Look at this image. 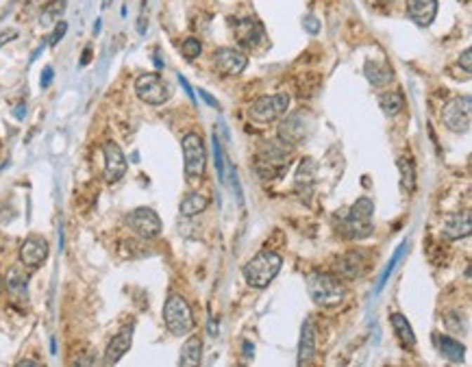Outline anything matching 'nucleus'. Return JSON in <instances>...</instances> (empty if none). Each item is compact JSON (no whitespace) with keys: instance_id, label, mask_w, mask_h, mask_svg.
Segmentation results:
<instances>
[{"instance_id":"nucleus-1","label":"nucleus","mask_w":472,"mask_h":367,"mask_svg":"<svg viewBox=\"0 0 472 367\" xmlns=\"http://www.w3.org/2000/svg\"><path fill=\"white\" fill-rule=\"evenodd\" d=\"M307 293L322 309L340 307L346 300V287L340 276L324 272H313L307 276Z\"/></svg>"},{"instance_id":"nucleus-2","label":"nucleus","mask_w":472,"mask_h":367,"mask_svg":"<svg viewBox=\"0 0 472 367\" xmlns=\"http://www.w3.org/2000/svg\"><path fill=\"white\" fill-rule=\"evenodd\" d=\"M374 202L370 198H359L350 209H346L340 218V233L346 239H366L374 233L372 224Z\"/></svg>"},{"instance_id":"nucleus-3","label":"nucleus","mask_w":472,"mask_h":367,"mask_svg":"<svg viewBox=\"0 0 472 367\" xmlns=\"http://www.w3.org/2000/svg\"><path fill=\"white\" fill-rule=\"evenodd\" d=\"M281 267H283V259L277 255V252L263 250V252L255 255L249 263L244 265L242 274H244V281H246V285H249V287L266 289L270 283L279 276Z\"/></svg>"},{"instance_id":"nucleus-4","label":"nucleus","mask_w":472,"mask_h":367,"mask_svg":"<svg viewBox=\"0 0 472 367\" xmlns=\"http://www.w3.org/2000/svg\"><path fill=\"white\" fill-rule=\"evenodd\" d=\"M164 324L174 337H185L194 331V313L183 295L170 293L164 305Z\"/></svg>"},{"instance_id":"nucleus-5","label":"nucleus","mask_w":472,"mask_h":367,"mask_svg":"<svg viewBox=\"0 0 472 367\" xmlns=\"http://www.w3.org/2000/svg\"><path fill=\"white\" fill-rule=\"evenodd\" d=\"M311 128H313V116H311V113L309 111H294V113H289L287 118L281 120V124H279V140L283 144L294 148V146H299V144H303L307 140Z\"/></svg>"},{"instance_id":"nucleus-6","label":"nucleus","mask_w":472,"mask_h":367,"mask_svg":"<svg viewBox=\"0 0 472 367\" xmlns=\"http://www.w3.org/2000/svg\"><path fill=\"white\" fill-rule=\"evenodd\" d=\"M289 94H273V96H261L257 98L251 109H249V116L251 120L259 122V124H270V122H277L279 118H283L287 109H289Z\"/></svg>"},{"instance_id":"nucleus-7","label":"nucleus","mask_w":472,"mask_h":367,"mask_svg":"<svg viewBox=\"0 0 472 367\" xmlns=\"http://www.w3.org/2000/svg\"><path fill=\"white\" fill-rule=\"evenodd\" d=\"M135 96L150 107H159L170 100V87L166 85V81L159 74H155V72L140 74L135 79Z\"/></svg>"},{"instance_id":"nucleus-8","label":"nucleus","mask_w":472,"mask_h":367,"mask_svg":"<svg viewBox=\"0 0 472 367\" xmlns=\"http://www.w3.org/2000/svg\"><path fill=\"white\" fill-rule=\"evenodd\" d=\"M442 122L451 128L453 133H470L472 124V98L470 96H457L451 102L444 105Z\"/></svg>"},{"instance_id":"nucleus-9","label":"nucleus","mask_w":472,"mask_h":367,"mask_svg":"<svg viewBox=\"0 0 472 367\" xmlns=\"http://www.w3.org/2000/svg\"><path fill=\"white\" fill-rule=\"evenodd\" d=\"M183 148V164H185V174L188 178H202L207 166V154H205V144H202L198 133H188L181 142Z\"/></svg>"},{"instance_id":"nucleus-10","label":"nucleus","mask_w":472,"mask_h":367,"mask_svg":"<svg viewBox=\"0 0 472 367\" xmlns=\"http://www.w3.org/2000/svg\"><path fill=\"white\" fill-rule=\"evenodd\" d=\"M126 224L140 239H157L162 235V220L148 206H138L126 215Z\"/></svg>"},{"instance_id":"nucleus-11","label":"nucleus","mask_w":472,"mask_h":367,"mask_svg":"<svg viewBox=\"0 0 472 367\" xmlns=\"http://www.w3.org/2000/svg\"><path fill=\"white\" fill-rule=\"evenodd\" d=\"M246 65H249V57L240 48H218L214 53V67L222 76H240Z\"/></svg>"},{"instance_id":"nucleus-12","label":"nucleus","mask_w":472,"mask_h":367,"mask_svg":"<svg viewBox=\"0 0 472 367\" xmlns=\"http://www.w3.org/2000/svg\"><path fill=\"white\" fill-rule=\"evenodd\" d=\"M48 255H51V246H48L46 239L39 237V235L29 237L25 243L20 246V263L25 265L27 269L41 267L44 263H46Z\"/></svg>"},{"instance_id":"nucleus-13","label":"nucleus","mask_w":472,"mask_h":367,"mask_svg":"<svg viewBox=\"0 0 472 367\" xmlns=\"http://www.w3.org/2000/svg\"><path fill=\"white\" fill-rule=\"evenodd\" d=\"M103 154H105V168H103L105 180L107 182H118L126 174V166H129L122 148L116 142H107L103 146Z\"/></svg>"},{"instance_id":"nucleus-14","label":"nucleus","mask_w":472,"mask_h":367,"mask_svg":"<svg viewBox=\"0 0 472 367\" xmlns=\"http://www.w3.org/2000/svg\"><path fill=\"white\" fill-rule=\"evenodd\" d=\"M233 33H235L237 44L244 46V48H257V46L266 39L263 27L259 25L257 20H253V18H242V20H237Z\"/></svg>"},{"instance_id":"nucleus-15","label":"nucleus","mask_w":472,"mask_h":367,"mask_svg":"<svg viewBox=\"0 0 472 367\" xmlns=\"http://www.w3.org/2000/svg\"><path fill=\"white\" fill-rule=\"evenodd\" d=\"M335 272L340 279H357L366 272V259L362 250H350L335 261Z\"/></svg>"},{"instance_id":"nucleus-16","label":"nucleus","mask_w":472,"mask_h":367,"mask_svg":"<svg viewBox=\"0 0 472 367\" xmlns=\"http://www.w3.org/2000/svg\"><path fill=\"white\" fill-rule=\"evenodd\" d=\"M407 15L422 29L431 27L438 15V0H407Z\"/></svg>"},{"instance_id":"nucleus-17","label":"nucleus","mask_w":472,"mask_h":367,"mask_svg":"<svg viewBox=\"0 0 472 367\" xmlns=\"http://www.w3.org/2000/svg\"><path fill=\"white\" fill-rule=\"evenodd\" d=\"M133 346V326H126L122 328L118 335H114L107 343V350H105V363L107 365H116Z\"/></svg>"},{"instance_id":"nucleus-18","label":"nucleus","mask_w":472,"mask_h":367,"mask_svg":"<svg viewBox=\"0 0 472 367\" xmlns=\"http://www.w3.org/2000/svg\"><path fill=\"white\" fill-rule=\"evenodd\" d=\"M442 233L446 239H464L470 237L472 233V220L470 213H455V215H446L442 222Z\"/></svg>"},{"instance_id":"nucleus-19","label":"nucleus","mask_w":472,"mask_h":367,"mask_svg":"<svg viewBox=\"0 0 472 367\" xmlns=\"http://www.w3.org/2000/svg\"><path fill=\"white\" fill-rule=\"evenodd\" d=\"M364 74H366L368 83L374 85V87H386L394 81L392 67L381 59H368L366 65H364Z\"/></svg>"},{"instance_id":"nucleus-20","label":"nucleus","mask_w":472,"mask_h":367,"mask_svg":"<svg viewBox=\"0 0 472 367\" xmlns=\"http://www.w3.org/2000/svg\"><path fill=\"white\" fill-rule=\"evenodd\" d=\"M390 324L394 328V335H396L400 346L405 350H414L416 348V335H414V328L407 322V317H405L402 313H392L390 315Z\"/></svg>"},{"instance_id":"nucleus-21","label":"nucleus","mask_w":472,"mask_h":367,"mask_svg":"<svg viewBox=\"0 0 472 367\" xmlns=\"http://www.w3.org/2000/svg\"><path fill=\"white\" fill-rule=\"evenodd\" d=\"M313 354H316V333H313V324L307 322L301 328V341H299V365H309Z\"/></svg>"},{"instance_id":"nucleus-22","label":"nucleus","mask_w":472,"mask_h":367,"mask_svg":"<svg viewBox=\"0 0 472 367\" xmlns=\"http://www.w3.org/2000/svg\"><path fill=\"white\" fill-rule=\"evenodd\" d=\"M435 343L440 348V354L451 361V363H461L464 361V354H466V346L461 341L448 337V335H435Z\"/></svg>"},{"instance_id":"nucleus-23","label":"nucleus","mask_w":472,"mask_h":367,"mask_svg":"<svg viewBox=\"0 0 472 367\" xmlns=\"http://www.w3.org/2000/svg\"><path fill=\"white\" fill-rule=\"evenodd\" d=\"M200 359H202V341H200V337H190L181 348V359H178V365L196 367V365H200Z\"/></svg>"},{"instance_id":"nucleus-24","label":"nucleus","mask_w":472,"mask_h":367,"mask_svg":"<svg viewBox=\"0 0 472 367\" xmlns=\"http://www.w3.org/2000/svg\"><path fill=\"white\" fill-rule=\"evenodd\" d=\"M207 204H209V200L202 196L200 192H190L183 200H181V204H178V211H181V215L183 218H194V215H198V213H202L207 209Z\"/></svg>"},{"instance_id":"nucleus-25","label":"nucleus","mask_w":472,"mask_h":367,"mask_svg":"<svg viewBox=\"0 0 472 367\" xmlns=\"http://www.w3.org/2000/svg\"><path fill=\"white\" fill-rule=\"evenodd\" d=\"M5 287L11 291V293H27V287H29V272L25 269V265L18 267H9L7 269V276H5Z\"/></svg>"},{"instance_id":"nucleus-26","label":"nucleus","mask_w":472,"mask_h":367,"mask_svg":"<svg viewBox=\"0 0 472 367\" xmlns=\"http://www.w3.org/2000/svg\"><path fill=\"white\" fill-rule=\"evenodd\" d=\"M316 161L313 159H309V156H305L303 161H301V166H299V170H296V189L301 192L303 187H307V189H311L313 187V180H316Z\"/></svg>"},{"instance_id":"nucleus-27","label":"nucleus","mask_w":472,"mask_h":367,"mask_svg":"<svg viewBox=\"0 0 472 367\" xmlns=\"http://www.w3.org/2000/svg\"><path fill=\"white\" fill-rule=\"evenodd\" d=\"M398 172H400V187L405 194H412L416 189V170L409 156H398Z\"/></svg>"},{"instance_id":"nucleus-28","label":"nucleus","mask_w":472,"mask_h":367,"mask_svg":"<svg viewBox=\"0 0 472 367\" xmlns=\"http://www.w3.org/2000/svg\"><path fill=\"white\" fill-rule=\"evenodd\" d=\"M65 5H67V0H51V3L41 9L39 22L44 27H55L59 22V18L63 15V11H65Z\"/></svg>"},{"instance_id":"nucleus-29","label":"nucleus","mask_w":472,"mask_h":367,"mask_svg":"<svg viewBox=\"0 0 472 367\" xmlns=\"http://www.w3.org/2000/svg\"><path fill=\"white\" fill-rule=\"evenodd\" d=\"M409 248V241H402L396 250H394V255H392V259L388 261V265H386V269H383V274H381V279H379V285H376V291H381L386 287V283H388V279L392 276V272L396 269V265H398V261L402 259V255H405V250Z\"/></svg>"},{"instance_id":"nucleus-30","label":"nucleus","mask_w":472,"mask_h":367,"mask_svg":"<svg viewBox=\"0 0 472 367\" xmlns=\"http://www.w3.org/2000/svg\"><path fill=\"white\" fill-rule=\"evenodd\" d=\"M379 107L386 116H396V113L402 111L405 100H402V96L398 94V91H394V94H381L379 96Z\"/></svg>"},{"instance_id":"nucleus-31","label":"nucleus","mask_w":472,"mask_h":367,"mask_svg":"<svg viewBox=\"0 0 472 367\" xmlns=\"http://www.w3.org/2000/svg\"><path fill=\"white\" fill-rule=\"evenodd\" d=\"M444 324L446 328L455 333V335H466L468 333V322H466V315L461 311H451L444 315Z\"/></svg>"},{"instance_id":"nucleus-32","label":"nucleus","mask_w":472,"mask_h":367,"mask_svg":"<svg viewBox=\"0 0 472 367\" xmlns=\"http://www.w3.org/2000/svg\"><path fill=\"white\" fill-rule=\"evenodd\" d=\"M200 53H202V44L196 37H188V39L181 41V55L188 61H194L196 57H200Z\"/></svg>"},{"instance_id":"nucleus-33","label":"nucleus","mask_w":472,"mask_h":367,"mask_svg":"<svg viewBox=\"0 0 472 367\" xmlns=\"http://www.w3.org/2000/svg\"><path fill=\"white\" fill-rule=\"evenodd\" d=\"M214 154H216V170H218V176H220V180L222 182H227V174H224V154H222V146H220V142H218V137L214 135Z\"/></svg>"},{"instance_id":"nucleus-34","label":"nucleus","mask_w":472,"mask_h":367,"mask_svg":"<svg viewBox=\"0 0 472 367\" xmlns=\"http://www.w3.org/2000/svg\"><path fill=\"white\" fill-rule=\"evenodd\" d=\"M65 33H67V25H65V22H57V25H55V31H53V35L48 37V44H51V46H57V44L63 39V35H65Z\"/></svg>"},{"instance_id":"nucleus-35","label":"nucleus","mask_w":472,"mask_h":367,"mask_svg":"<svg viewBox=\"0 0 472 367\" xmlns=\"http://www.w3.org/2000/svg\"><path fill=\"white\" fill-rule=\"evenodd\" d=\"M303 27H305L311 35H316V33L320 31V22H318L316 15H305V18H303Z\"/></svg>"},{"instance_id":"nucleus-36","label":"nucleus","mask_w":472,"mask_h":367,"mask_svg":"<svg viewBox=\"0 0 472 367\" xmlns=\"http://www.w3.org/2000/svg\"><path fill=\"white\" fill-rule=\"evenodd\" d=\"M470 57H472V51L470 48H466L464 53H461V57H459V65H464V70H466V74L470 76V70H472V65H470Z\"/></svg>"},{"instance_id":"nucleus-37","label":"nucleus","mask_w":472,"mask_h":367,"mask_svg":"<svg viewBox=\"0 0 472 367\" xmlns=\"http://www.w3.org/2000/svg\"><path fill=\"white\" fill-rule=\"evenodd\" d=\"M53 74H55V70L51 65H46L44 67V72H41V87H48L51 85V81H53Z\"/></svg>"},{"instance_id":"nucleus-38","label":"nucleus","mask_w":472,"mask_h":367,"mask_svg":"<svg viewBox=\"0 0 472 367\" xmlns=\"http://www.w3.org/2000/svg\"><path fill=\"white\" fill-rule=\"evenodd\" d=\"M178 83H181V85H183V89L188 91L190 100H192V102H196V96H194V91H192V87H190V83L185 81V76H183V74H178Z\"/></svg>"},{"instance_id":"nucleus-39","label":"nucleus","mask_w":472,"mask_h":367,"mask_svg":"<svg viewBox=\"0 0 472 367\" xmlns=\"http://www.w3.org/2000/svg\"><path fill=\"white\" fill-rule=\"evenodd\" d=\"M200 96H202V100H205L207 105H211L214 109H220V105H218V102H216V100H214V98H211V96L207 94V91H205V89H200Z\"/></svg>"},{"instance_id":"nucleus-40","label":"nucleus","mask_w":472,"mask_h":367,"mask_svg":"<svg viewBox=\"0 0 472 367\" xmlns=\"http://www.w3.org/2000/svg\"><path fill=\"white\" fill-rule=\"evenodd\" d=\"M15 37H18V33H15V31H7L5 35H0V46H5V41L15 39Z\"/></svg>"},{"instance_id":"nucleus-41","label":"nucleus","mask_w":472,"mask_h":367,"mask_svg":"<svg viewBox=\"0 0 472 367\" xmlns=\"http://www.w3.org/2000/svg\"><path fill=\"white\" fill-rule=\"evenodd\" d=\"M89 57H92V51L85 48V51H83V57H81V65H87V63H89Z\"/></svg>"},{"instance_id":"nucleus-42","label":"nucleus","mask_w":472,"mask_h":367,"mask_svg":"<svg viewBox=\"0 0 472 367\" xmlns=\"http://www.w3.org/2000/svg\"><path fill=\"white\" fill-rule=\"evenodd\" d=\"M27 365H41V363H37V361H29V359H25V361H20V363H18V367H27Z\"/></svg>"},{"instance_id":"nucleus-43","label":"nucleus","mask_w":472,"mask_h":367,"mask_svg":"<svg viewBox=\"0 0 472 367\" xmlns=\"http://www.w3.org/2000/svg\"><path fill=\"white\" fill-rule=\"evenodd\" d=\"M244 352H246V356H249V359L253 356V352H255V350L251 348V343H244Z\"/></svg>"},{"instance_id":"nucleus-44","label":"nucleus","mask_w":472,"mask_h":367,"mask_svg":"<svg viewBox=\"0 0 472 367\" xmlns=\"http://www.w3.org/2000/svg\"><path fill=\"white\" fill-rule=\"evenodd\" d=\"M209 333H211V335H216V333H218V331H216V324H214V322H209Z\"/></svg>"},{"instance_id":"nucleus-45","label":"nucleus","mask_w":472,"mask_h":367,"mask_svg":"<svg viewBox=\"0 0 472 367\" xmlns=\"http://www.w3.org/2000/svg\"><path fill=\"white\" fill-rule=\"evenodd\" d=\"M100 31V20H96V25H94V33H98Z\"/></svg>"},{"instance_id":"nucleus-46","label":"nucleus","mask_w":472,"mask_h":367,"mask_svg":"<svg viewBox=\"0 0 472 367\" xmlns=\"http://www.w3.org/2000/svg\"><path fill=\"white\" fill-rule=\"evenodd\" d=\"M0 295H3V279H0Z\"/></svg>"}]
</instances>
